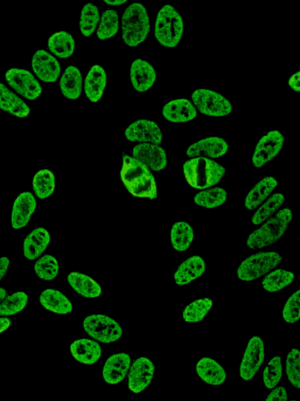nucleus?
I'll use <instances>...</instances> for the list:
<instances>
[{"label":"nucleus","mask_w":300,"mask_h":401,"mask_svg":"<svg viewBox=\"0 0 300 401\" xmlns=\"http://www.w3.org/2000/svg\"><path fill=\"white\" fill-rule=\"evenodd\" d=\"M187 182L195 189L204 190L218 184L225 177L226 169L207 158H194L184 163Z\"/></svg>","instance_id":"nucleus-1"},{"label":"nucleus","mask_w":300,"mask_h":401,"mask_svg":"<svg viewBox=\"0 0 300 401\" xmlns=\"http://www.w3.org/2000/svg\"><path fill=\"white\" fill-rule=\"evenodd\" d=\"M122 38L131 47L141 45L148 38L150 23L148 10L141 3H134L125 10L122 20Z\"/></svg>","instance_id":"nucleus-2"},{"label":"nucleus","mask_w":300,"mask_h":401,"mask_svg":"<svg viewBox=\"0 0 300 401\" xmlns=\"http://www.w3.org/2000/svg\"><path fill=\"white\" fill-rule=\"evenodd\" d=\"M184 23L178 11L166 4L157 13L155 34L159 44L165 47H176L183 37Z\"/></svg>","instance_id":"nucleus-3"},{"label":"nucleus","mask_w":300,"mask_h":401,"mask_svg":"<svg viewBox=\"0 0 300 401\" xmlns=\"http://www.w3.org/2000/svg\"><path fill=\"white\" fill-rule=\"evenodd\" d=\"M292 217L290 209L285 208L279 211L275 217L250 234L247 241V246L256 250L275 244L287 231Z\"/></svg>","instance_id":"nucleus-4"},{"label":"nucleus","mask_w":300,"mask_h":401,"mask_svg":"<svg viewBox=\"0 0 300 401\" xmlns=\"http://www.w3.org/2000/svg\"><path fill=\"white\" fill-rule=\"evenodd\" d=\"M282 262V257L278 253H258L242 261L237 271V276L243 281H252L267 274L280 265Z\"/></svg>","instance_id":"nucleus-5"},{"label":"nucleus","mask_w":300,"mask_h":401,"mask_svg":"<svg viewBox=\"0 0 300 401\" xmlns=\"http://www.w3.org/2000/svg\"><path fill=\"white\" fill-rule=\"evenodd\" d=\"M86 333L103 343H112L119 340L123 330L116 321L103 314L88 316L83 322Z\"/></svg>","instance_id":"nucleus-6"},{"label":"nucleus","mask_w":300,"mask_h":401,"mask_svg":"<svg viewBox=\"0 0 300 401\" xmlns=\"http://www.w3.org/2000/svg\"><path fill=\"white\" fill-rule=\"evenodd\" d=\"M193 105L201 114L211 117H226L233 108L226 96L207 89H199L192 94Z\"/></svg>","instance_id":"nucleus-7"},{"label":"nucleus","mask_w":300,"mask_h":401,"mask_svg":"<svg viewBox=\"0 0 300 401\" xmlns=\"http://www.w3.org/2000/svg\"><path fill=\"white\" fill-rule=\"evenodd\" d=\"M8 85L27 100H36L41 95L43 89L38 80L29 71L22 68H11L6 73Z\"/></svg>","instance_id":"nucleus-8"},{"label":"nucleus","mask_w":300,"mask_h":401,"mask_svg":"<svg viewBox=\"0 0 300 401\" xmlns=\"http://www.w3.org/2000/svg\"><path fill=\"white\" fill-rule=\"evenodd\" d=\"M284 136L278 130L270 131L256 145L252 162L256 168H262L275 158L284 146Z\"/></svg>","instance_id":"nucleus-9"},{"label":"nucleus","mask_w":300,"mask_h":401,"mask_svg":"<svg viewBox=\"0 0 300 401\" xmlns=\"http://www.w3.org/2000/svg\"><path fill=\"white\" fill-rule=\"evenodd\" d=\"M265 350L262 338L254 336L250 338L242 359L240 376L245 381H249L256 374L264 361Z\"/></svg>","instance_id":"nucleus-10"},{"label":"nucleus","mask_w":300,"mask_h":401,"mask_svg":"<svg viewBox=\"0 0 300 401\" xmlns=\"http://www.w3.org/2000/svg\"><path fill=\"white\" fill-rule=\"evenodd\" d=\"M124 136L131 142L141 144L149 143L160 144L163 140V134L155 122L148 120H141L133 123L124 131Z\"/></svg>","instance_id":"nucleus-11"},{"label":"nucleus","mask_w":300,"mask_h":401,"mask_svg":"<svg viewBox=\"0 0 300 401\" xmlns=\"http://www.w3.org/2000/svg\"><path fill=\"white\" fill-rule=\"evenodd\" d=\"M132 155L152 171H162L167 165L166 152L157 144H139L132 151Z\"/></svg>","instance_id":"nucleus-12"},{"label":"nucleus","mask_w":300,"mask_h":401,"mask_svg":"<svg viewBox=\"0 0 300 401\" xmlns=\"http://www.w3.org/2000/svg\"><path fill=\"white\" fill-rule=\"evenodd\" d=\"M155 364L150 359L141 357L136 359L129 374V387L131 391L138 393L146 389L155 376Z\"/></svg>","instance_id":"nucleus-13"},{"label":"nucleus","mask_w":300,"mask_h":401,"mask_svg":"<svg viewBox=\"0 0 300 401\" xmlns=\"http://www.w3.org/2000/svg\"><path fill=\"white\" fill-rule=\"evenodd\" d=\"M228 150L229 144L227 141L219 136H211L193 144L186 150L185 154L191 158H218L225 155Z\"/></svg>","instance_id":"nucleus-14"},{"label":"nucleus","mask_w":300,"mask_h":401,"mask_svg":"<svg viewBox=\"0 0 300 401\" xmlns=\"http://www.w3.org/2000/svg\"><path fill=\"white\" fill-rule=\"evenodd\" d=\"M33 71L45 82H55L60 75V65L57 58L44 50L34 53L32 58Z\"/></svg>","instance_id":"nucleus-15"},{"label":"nucleus","mask_w":300,"mask_h":401,"mask_svg":"<svg viewBox=\"0 0 300 401\" xmlns=\"http://www.w3.org/2000/svg\"><path fill=\"white\" fill-rule=\"evenodd\" d=\"M37 199L31 192H24L15 200L11 212V227L13 229H22L29 224L37 209Z\"/></svg>","instance_id":"nucleus-16"},{"label":"nucleus","mask_w":300,"mask_h":401,"mask_svg":"<svg viewBox=\"0 0 300 401\" xmlns=\"http://www.w3.org/2000/svg\"><path fill=\"white\" fill-rule=\"evenodd\" d=\"M130 77L136 91L142 93L149 91L155 85L157 76L155 68L149 62L136 59L131 64Z\"/></svg>","instance_id":"nucleus-17"},{"label":"nucleus","mask_w":300,"mask_h":401,"mask_svg":"<svg viewBox=\"0 0 300 401\" xmlns=\"http://www.w3.org/2000/svg\"><path fill=\"white\" fill-rule=\"evenodd\" d=\"M130 364L131 357L124 352L110 357L103 370L104 380L110 385L121 383L126 376Z\"/></svg>","instance_id":"nucleus-18"},{"label":"nucleus","mask_w":300,"mask_h":401,"mask_svg":"<svg viewBox=\"0 0 300 401\" xmlns=\"http://www.w3.org/2000/svg\"><path fill=\"white\" fill-rule=\"evenodd\" d=\"M163 115L171 122H188L197 117V109L188 99H176L166 103Z\"/></svg>","instance_id":"nucleus-19"},{"label":"nucleus","mask_w":300,"mask_h":401,"mask_svg":"<svg viewBox=\"0 0 300 401\" xmlns=\"http://www.w3.org/2000/svg\"><path fill=\"white\" fill-rule=\"evenodd\" d=\"M206 264L203 258L195 255L185 260L174 274V279L180 286L190 284L204 274Z\"/></svg>","instance_id":"nucleus-20"},{"label":"nucleus","mask_w":300,"mask_h":401,"mask_svg":"<svg viewBox=\"0 0 300 401\" xmlns=\"http://www.w3.org/2000/svg\"><path fill=\"white\" fill-rule=\"evenodd\" d=\"M51 243V235L44 227L37 228L25 239L23 251L25 257L30 260L38 259Z\"/></svg>","instance_id":"nucleus-21"},{"label":"nucleus","mask_w":300,"mask_h":401,"mask_svg":"<svg viewBox=\"0 0 300 401\" xmlns=\"http://www.w3.org/2000/svg\"><path fill=\"white\" fill-rule=\"evenodd\" d=\"M107 82V73L101 66L94 65L91 68L85 80L87 98L93 103L99 101L106 88Z\"/></svg>","instance_id":"nucleus-22"},{"label":"nucleus","mask_w":300,"mask_h":401,"mask_svg":"<svg viewBox=\"0 0 300 401\" xmlns=\"http://www.w3.org/2000/svg\"><path fill=\"white\" fill-rule=\"evenodd\" d=\"M197 372L199 377L209 385L219 386L226 382V370L215 359L203 357L197 364Z\"/></svg>","instance_id":"nucleus-23"},{"label":"nucleus","mask_w":300,"mask_h":401,"mask_svg":"<svg viewBox=\"0 0 300 401\" xmlns=\"http://www.w3.org/2000/svg\"><path fill=\"white\" fill-rule=\"evenodd\" d=\"M71 352L77 361L88 365L96 363L102 355L99 343L88 338L75 340L71 345Z\"/></svg>","instance_id":"nucleus-24"},{"label":"nucleus","mask_w":300,"mask_h":401,"mask_svg":"<svg viewBox=\"0 0 300 401\" xmlns=\"http://www.w3.org/2000/svg\"><path fill=\"white\" fill-rule=\"evenodd\" d=\"M82 82L79 69L75 66L67 67L60 81L62 94L69 100L79 99L82 92Z\"/></svg>","instance_id":"nucleus-25"},{"label":"nucleus","mask_w":300,"mask_h":401,"mask_svg":"<svg viewBox=\"0 0 300 401\" xmlns=\"http://www.w3.org/2000/svg\"><path fill=\"white\" fill-rule=\"evenodd\" d=\"M150 172H151L150 170L134 157L123 155L121 177L128 190Z\"/></svg>","instance_id":"nucleus-26"},{"label":"nucleus","mask_w":300,"mask_h":401,"mask_svg":"<svg viewBox=\"0 0 300 401\" xmlns=\"http://www.w3.org/2000/svg\"><path fill=\"white\" fill-rule=\"evenodd\" d=\"M278 182L275 177H267L258 182L251 190L246 198L245 206L249 210H253L261 205L277 188Z\"/></svg>","instance_id":"nucleus-27"},{"label":"nucleus","mask_w":300,"mask_h":401,"mask_svg":"<svg viewBox=\"0 0 300 401\" xmlns=\"http://www.w3.org/2000/svg\"><path fill=\"white\" fill-rule=\"evenodd\" d=\"M67 282L77 293L86 298H96L102 293L100 286L86 274L72 272L67 276Z\"/></svg>","instance_id":"nucleus-28"},{"label":"nucleus","mask_w":300,"mask_h":401,"mask_svg":"<svg viewBox=\"0 0 300 401\" xmlns=\"http://www.w3.org/2000/svg\"><path fill=\"white\" fill-rule=\"evenodd\" d=\"M0 108L3 110L19 117H25L30 114L31 109L27 103L4 84H0Z\"/></svg>","instance_id":"nucleus-29"},{"label":"nucleus","mask_w":300,"mask_h":401,"mask_svg":"<svg viewBox=\"0 0 300 401\" xmlns=\"http://www.w3.org/2000/svg\"><path fill=\"white\" fill-rule=\"evenodd\" d=\"M41 306L58 314H67L72 311V304L66 295L55 289H46L39 298Z\"/></svg>","instance_id":"nucleus-30"},{"label":"nucleus","mask_w":300,"mask_h":401,"mask_svg":"<svg viewBox=\"0 0 300 401\" xmlns=\"http://www.w3.org/2000/svg\"><path fill=\"white\" fill-rule=\"evenodd\" d=\"M48 49L60 58L72 57L75 50V41L71 34L63 31L55 33L48 39Z\"/></svg>","instance_id":"nucleus-31"},{"label":"nucleus","mask_w":300,"mask_h":401,"mask_svg":"<svg viewBox=\"0 0 300 401\" xmlns=\"http://www.w3.org/2000/svg\"><path fill=\"white\" fill-rule=\"evenodd\" d=\"M294 279L295 274L292 272L278 269L265 276L262 281V287L265 291L276 293L291 285Z\"/></svg>","instance_id":"nucleus-32"},{"label":"nucleus","mask_w":300,"mask_h":401,"mask_svg":"<svg viewBox=\"0 0 300 401\" xmlns=\"http://www.w3.org/2000/svg\"><path fill=\"white\" fill-rule=\"evenodd\" d=\"M194 239L192 227L185 222H177L172 227L171 241L174 250L184 252L190 248Z\"/></svg>","instance_id":"nucleus-33"},{"label":"nucleus","mask_w":300,"mask_h":401,"mask_svg":"<svg viewBox=\"0 0 300 401\" xmlns=\"http://www.w3.org/2000/svg\"><path fill=\"white\" fill-rule=\"evenodd\" d=\"M55 185V177L50 170H41L34 177L33 190L40 199L51 197L54 192Z\"/></svg>","instance_id":"nucleus-34"},{"label":"nucleus","mask_w":300,"mask_h":401,"mask_svg":"<svg viewBox=\"0 0 300 401\" xmlns=\"http://www.w3.org/2000/svg\"><path fill=\"white\" fill-rule=\"evenodd\" d=\"M227 198L228 192L225 189L215 188L198 193L194 198V202L204 208L214 209L225 204Z\"/></svg>","instance_id":"nucleus-35"},{"label":"nucleus","mask_w":300,"mask_h":401,"mask_svg":"<svg viewBox=\"0 0 300 401\" xmlns=\"http://www.w3.org/2000/svg\"><path fill=\"white\" fill-rule=\"evenodd\" d=\"M100 12L97 6L93 4H87L83 6L81 12L79 27L84 37H89L95 32L100 22Z\"/></svg>","instance_id":"nucleus-36"},{"label":"nucleus","mask_w":300,"mask_h":401,"mask_svg":"<svg viewBox=\"0 0 300 401\" xmlns=\"http://www.w3.org/2000/svg\"><path fill=\"white\" fill-rule=\"evenodd\" d=\"M285 202V196L281 193H275L256 210L252 218L254 226L260 225L275 214Z\"/></svg>","instance_id":"nucleus-37"},{"label":"nucleus","mask_w":300,"mask_h":401,"mask_svg":"<svg viewBox=\"0 0 300 401\" xmlns=\"http://www.w3.org/2000/svg\"><path fill=\"white\" fill-rule=\"evenodd\" d=\"M119 30V17L112 9L103 12L101 22L98 27L97 37L100 40H107L116 36Z\"/></svg>","instance_id":"nucleus-38"},{"label":"nucleus","mask_w":300,"mask_h":401,"mask_svg":"<svg viewBox=\"0 0 300 401\" xmlns=\"http://www.w3.org/2000/svg\"><path fill=\"white\" fill-rule=\"evenodd\" d=\"M213 306L211 299L195 300L184 310L183 318L186 322L197 323L204 319Z\"/></svg>","instance_id":"nucleus-39"},{"label":"nucleus","mask_w":300,"mask_h":401,"mask_svg":"<svg viewBox=\"0 0 300 401\" xmlns=\"http://www.w3.org/2000/svg\"><path fill=\"white\" fill-rule=\"evenodd\" d=\"M34 269L41 280L52 281L57 278L60 267L57 259L53 255H46L38 260Z\"/></svg>","instance_id":"nucleus-40"},{"label":"nucleus","mask_w":300,"mask_h":401,"mask_svg":"<svg viewBox=\"0 0 300 401\" xmlns=\"http://www.w3.org/2000/svg\"><path fill=\"white\" fill-rule=\"evenodd\" d=\"M29 302V297L23 292H17L6 297L0 306V315H15L23 310Z\"/></svg>","instance_id":"nucleus-41"},{"label":"nucleus","mask_w":300,"mask_h":401,"mask_svg":"<svg viewBox=\"0 0 300 401\" xmlns=\"http://www.w3.org/2000/svg\"><path fill=\"white\" fill-rule=\"evenodd\" d=\"M129 191L131 195L138 198L156 199L157 198V184L152 172L132 186Z\"/></svg>","instance_id":"nucleus-42"},{"label":"nucleus","mask_w":300,"mask_h":401,"mask_svg":"<svg viewBox=\"0 0 300 401\" xmlns=\"http://www.w3.org/2000/svg\"><path fill=\"white\" fill-rule=\"evenodd\" d=\"M282 362L279 356L270 359L263 373V380L268 389H275L282 377Z\"/></svg>","instance_id":"nucleus-43"},{"label":"nucleus","mask_w":300,"mask_h":401,"mask_svg":"<svg viewBox=\"0 0 300 401\" xmlns=\"http://www.w3.org/2000/svg\"><path fill=\"white\" fill-rule=\"evenodd\" d=\"M286 374L290 383L300 389V350L292 349L286 358Z\"/></svg>","instance_id":"nucleus-44"},{"label":"nucleus","mask_w":300,"mask_h":401,"mask_svg":"<svg viewBox=\"0 0 300 401\" xmlns=\"http://www.w3.org/2000/svg\"><path fill=\"white\" fill-rule=\"evenodd\" d=\"M285 322L294 324L300 320V289L293 293L286 302L283 309Z\"/></svg>","instance_id":"nucleus-45"},{"label":"nucleus","mask_w":300,"mask_h":401,"mask_svg":"<svg viewBox=\"0 0 300 401\" xmlns=\"http://www.w3.org/2000/svg\"><path fill=\"white\" fill-rule=\"evenodd\" d=\"M288 393L285 387L279 386L272 390L265 401H287Z\"/></svg>","instance_id":"nucleus-46"},{"label":"nucleus","mask_w":300,"mask_h":401,"mask_svg":"<svg viewBox=\"0 0 300 401\" xmlns=\"http://www.w3.org/2000/svg\"><path fill=\"white\" fill-rule=\"evenodd\" d=\"M288 84L292 91L300 93V71L291 76Z\"/></svg>","instance_id":"nucleus-47"},{"label":"nucleus","mask_w":300,"mask_h":401,"mask_svg":"<svg viewBox=\"0 0 300 401\" xmlns=\"http://www.w3.org/2000/svg\"><path fill=\"white\" fill-rule=\"evenodd\" d=\"M9 265L10 260L8 257H2L0 260V276H1V279H4L6 272H8Z\"/></svg>","instance_id":"nucleus-48"},{"label":"nucleus","mask_w":300,"mask_h":401,"mask_svg":"<svg viewBox=\"0 0 300 401\" xmlns=\"http://www.w3.org/2000/svg\"><path fill=\"white\" fill-rule=\"evenodd\" d=\"M11 326V320L8 317L1 318V333L8 329Z\"/></svg>","instance_id":"nucleus-49"},{"label":"nucleus","mask_w":300,"mask_h":401,"mask_svg":"<svg viewBox=\"0 0 300 401\" xmlns=\"http://www.w3.org/2000/svg\"><path fill=\"white\" fill-rule=\"evenodd\" d=\"M103 2L107 4V5H110V6H119L126 3V0H123V1H122V0H114V1H107V0L106 1V0H104Z\"/></svg>","instance_id":"nucleus-50"},{"label":"nucleus","mask_w":300,"mask_h":401,"mask_svg":"<svg viewBox=\"0 0 300 401\" xmlns=\"http://www.w3.org/2000/svg\"><path fill=\"white\" fill-rule=\"evenodd\" d=\"M6 298V290L4 288H0V300L4 301Z\"/></svg>","instance_id":"nucleus-51"},{"label":"nucleus","mask_w":300,"mask_h":401,"mask_svg":"<svg viewBox=\"0 0 300 401\" xmlns=\"http://www.w3.org/2000/svg\"><path fill=\"white\" fill-rule=\"evenodd\" d=\"M291 401H296V400H291Z\"/></svg>","instance_id":"nucleus-52"}]
</instances>
